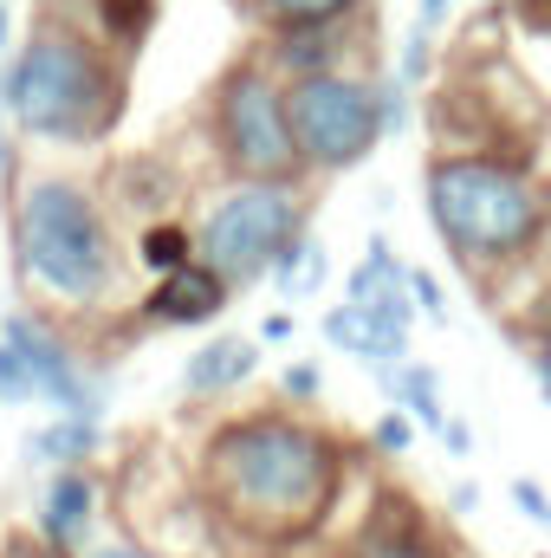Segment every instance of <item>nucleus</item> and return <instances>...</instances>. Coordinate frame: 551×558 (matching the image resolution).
Listing matches in <instances>:
<instances>
[{"label":"nucleus","instance_id":"obj_33","mask_svg":"<svg viewBox=\"0 0 551 558\" xmlns=\"http://www.w3.org/2000/svg\"><path fill=\"white\" fill-rule=\"evenodd\" d=\"M20 175V137H13V124H7V111H0V189Z\"/></svg>","mask_w":551,"mask_h":558},{"label":"nucleus","instance_id":"obj_32","mask_svg":"<svg viewBox=\"0 0 551 558\" xmlns=\"http://www.w3.org/2000/svg\"><path fill=\"white\" fill-rule=\"evenodd\" d=\"M292 331H298V318H292L285 305H273V312H260V331H254V338H260V344H285Z\"/></svg>","mask_w":551,"mask_h":558},{"label":"nucleus","instance_id":"obj_5","mask_svg":"<svg viewBox=\"0 0 551 558\" xmlns=\"http://www.w3.org/2000/svg\"><path fill=\"white\" fill-rule=\"evenodd\" d=\"M188 228H195V260L215 267L241 299L267 286L273 254L311 228V182L305 175H221L195 202Z\"/></svg>","mask_w":551,"mask_h":558},{"label":"nucleus","instance_id":"obj_26","mask_svg":"<svg viewBox=\"0 0 551 558\" xmlns=\"http://www.w3.org/2000/svg\"><path fill=\"white\" fill-rule=\"evenodd\" d=\"M26 403H39L33 371H26V357L13 344H0V410H26Z\"/></svg>","mask_w":551,"mask_h":558},{"label":"nucleus","instance_id":"obj_22","mask_svg":"<svg viewBox=\"0 0 551 558\" xmlns=\"http://www.w3.org/2000/svg\"><path fill=\"white\" fill-rule=\"evenodd\" d=\"M325 390H331V384H325V364H318V357H292V364L279 371V403H285V410H318Z\"/></svg>","mask_w":551,"mask_h":558},{"label":"nucleus","instance_id":"obj_30","mask_svg":"<svg viewBox=\"0 0 551 558\" xmlns=\"http://www.w3.org/2000/svg\"><path fill=\"white\" fill-rule=\"evenodd\" d=\"M0 558H72V553L46 546L39 533H7V539H0Z\"/></svg>","mask_w":551,"mask_h":558},{"label":"nucleus","instance_id":"obj_16","mask_svg":"<svg viewBox=\"0 0 551 558\" xmlns=\"http://www.w3.org/2000/svg\"><path fill=\"white\" fill-rule=\"evenodd\" d=\"M20 454H26V468H33V474H52V468H91V461L105 454V422L46 416L39 428H26Z\"/></svg>","mask_w":551,"mask_h":558},{"label":"nucleus","instance_id":"obj_36","mask_svg":"<svg viewBox=\"0 0 551 558\" xmlns=\"http://www.w3.org/2000/svg\"><path fill=\"white\" fill-rule=\"evenodd\" d=\"M500 7H513V0H474V13H500Z\"/></svg>","mask_w":551,"mask_h":558},{"label":"nucleus","instance_id":"obj_17","mask_svg":"<svg viewBox=\"0 0 551 558\" xmlns=\"http://www.w3.org/2000/svg\"><path fill=\"white\" fill-rule=\"evenodd\" d=\"M111 52H124V59H137L143 39H149V26H156V13H162V0H65Z\"/></svg>","mask_w":551,"mask_h":558},{"label":"nucleus","instance_id":"obj_14","mask_svg":"<svg viewBox=\"0 0 551 558\" xmlns=\"http://www.w3.org/2000/svg\"><path fill=\"white\" fill-rule=\"evenodd\" d=\"M318 338H325L338 357H351L377 390H383V384L396 377V364L409 357V331H390V325L364 318V312H357V305H344V299L318 312Z\"/></svg>","mask_w":551,"mask_h":558},{"label":"nucleus","instance_id":"obj_4","mask_svg":"<svg viewBox=\"0 0 551 558\" xmlns=\"http://www.w3.org/2000/svg\"><path fill=\"white\" fill-rule=\"evenodd\" d=\"M131 59L111 52L72 7H46L0 59V111L39 149H98L124 124Z\"/></svg>","mask_w":551,"mask_h":558},{"label":"nucleus","instance_id":"obj_12","mask_svg":"<svg viewBox=\"0 0 551 558\" xmlns=\"http://www.w3.org/2000/svg\"><path fill=\"white\" fill-rule=\"evenodd\" d=\"M260 338L247 331H215L208 344H195L182 357V403L188 410H215V403H234L254 377H260Z\"/></svg>","mask_w":551,"mask_h":558},{"label":"nucleus","instance_id":"obj_38","mask_svg":"<svg viewBox=\"0 0 551 558\" xmlns=\"http://www.w3.org/2000/svg\"><path fill=\"white\" fill-rule=\"evenodd\" d=\"M519 7H539V0H519Z\"/></svg>","mask_w":551,"mask_h":558},{"label":"nucleus","instance_id":"obj_23","mask_svg":"<svg viewBox=\"0 0 551 558\" xmlns=\"http://www.w3.org/2000/svg\"><path fill=\"white\" fill-rule=\"evenodd\" d=\"M403 292H409V312H415V325H448L454 312H448V292H441V279L428 274V267H415L409 260V274H403Z\"/></svg>","mask_w":551,"mask_h":558},{"label":"nucleus","instance_id":"obj_20","mask_svg":"<svg viewBox=\"0 0 551 558\" xmlns=\"http://www.w3.org/2000/svg\"><path fill=\"white\" fill-rule=\"evenodd\" d=\"M267 286H273L279 299H318V292L331 286V254H325V241H318L311 228L292 234L273 254V267H267Z\"/></svg>","mask_w":551,"mask_h":558},{"label":"nucleus","instance_id":"obj_35","mask_svg":"<svg viewBox=\"0 0 551 558\" xmlns=\"http://www.w3.org/2000/svg\"><path fill=\"white\" fill-rule=\"evenodd\" d=\"M13 39H20V33H13V0H0V59L13 52Z\"/></svg>","mask_w":551,"mask_h":558},{"label":"nucleus","instance_id":"obj_7","mask_svg":"<svg viewBox=\"0 0 551 558\" xmlns=\"http://www.w3.org/2000/svg\"><path fill=\"white\" fill-rule=\"evenodd\" d=\"M201 137L221 175H298V149L285 124V85L267 72V59L247 46L228 59L201 105Z\"/></svg>","mask_w":551,"mask_h":558},{"label":"nucleus","instance_id":"obj_28","mask_svg":"<svg viewBox=\"0 0 551 558\" xmlns=\"http://www.w3.org/2000/svg\"><path fill=\"white\" fill-rule=\"evenodd\" d=\"M506 494H513V507H519V513H526L532 526H546V520H551V494L539 487V481H532V474H519V481H513Z\"/></svg>","mask_w":551,"mask_h":558},{"label":"nucleus","instance_id":"obj_40","mask_svg":"<svg viewBox=\"0 0 551 558\" xmlns=\"http://www.w3.org/2000/svg\"><path fill=\"white\" fill-rule=\"evenodd\" d=\"M546 403H551V390H546Z\"/></svg>","mask_w":551,"mask_h":558},{"label":"nucleus","instance_id":"obj_37","mask_svg":"<svg viewBox=\"0 0 551 558\" xmlns=\"http://www.w3.org/2000/svg\"><path fill=\"white\" fill-rule=\"evenodd\" d=\"M532 13H546V20H551V0H539V7H532Z\"/></svg>","mask_w":551,"mask_h":558},{"label":"nucleus","instance_id":"obj_6","mask_svg":"<svg viewBox=\"0 0 551 558\" xmlns=\"http://www.w3.org/2000/svg\"><path fill=\"white\" fill-rule=\"evenodd\" d=\"M285 124H292V149H298L305 182H331V175L364 169L390 143L383 72L377 65H338V72L292 78L285 85Z\"/></svg>","mask_w":551,"mask_h":558},{"label":"nucleus","instance_id":"obj_3","mask_svg":"<svg viewBox=\"0 0 551 558\" xmlns=\"http://www.w3.org/2000/svg\"><path fill=\"white\" fill-rule=\"evenodd\" d=\"M421 215L461 279L487 299H500L506 279L551 247V182L532 149H428Z\"/></svg>","mask_w":551,"mask_h":558},{"label":"nucleus","instance_id":"obj_25","mask_svg":"<svg viewBox=\"0 0 551 558\" xmlns=\"http://www.w3.org/2000/svg\"><path fill=\"white\" fill-rule=\"evenodd\" d=\"M434 65H441V39H428V33H415L403 39V52H396V78L409 85V92H421L428 78H434Z\"/></svg>","mask_w":551,"mask_h":558},{"label":"nucleus","instance_id":"obj_11","mask_svg":"<svg viewBox=\"0 0 551 558\" xmlns=\"http://www.w3.org/2000/svg\"><path fill=\"white\" fill-rule=\"evenodd\" d=\"M33 533L59 553H85L98 533H105V487L91 468H52L39 474V494H33Z\"/></svg>","mask_w":551,"mask_h":558},{"label":"nucleus","instance_id":"obj_19","mask_svg":"<svg viewBox=\"0 0 551 558\" xmlns=\"http://www.w3.org/2000/svg\"><path fill=\"white\" fill-rule=\"evenodd\" d=\"M195 260V228L182 215H156V221H137L131 234V274L156 279V274H175Z\"/></svg>","mask_w":551,"mask_h":558},{"label":"nucleus","instance_id":"obj_2","mask_svg":"<svg viewBox=\"0 0 551 558\" xmlns=\"http://www.w3.org/2000/svg\"><path fill=\"white\" fill-rule=\"evenodd\" d=\"M7 189V254L20 292L65 331L131 318V241L105 195L65 169H20Z\"/></svg>","mask_w":551,"mask_h":558},{"label":"nucleus","instance_id":"obj_18","mask_svg":"<svg viewBox=\"0 0 551 558\" xmlns=\"http://www.w3.org/2000/svg\"><path fill=\"white\" fill-rule=\"evenodd\" d=\"M383 397H390V403L421 428V435H441V422L454 416V410H448V397H441V371H434L428 357H415V351L396 364V377L383 384Z\"/></svg>","mask_w":551,"mask_h":558},{"label":"nucleus","instance_id":"obj_13","mask_svg":"<svg viewBox=\"0 0 551 558\" xmlns=\"http://www.w3.org/2000/svg\"><path fill=\"white\" fill-rule=\"evenodd\" d=\"M403 274H409V260L396 254V241H390V234H370L364 254H357V267L344 274V305H357L364 318H377V325H390V331H415Z\"/></svg>","mask_w":551,"mask_h":558},{"label":"nucleus","instance_id":"obj_27","mask_svg":"<svg viewBox=\"0 0 551 558\" xmlns=\"http://www.w3.org/2000/svg\"><path fill=\"white\" fill-rule=\"evenodd\" d=\"M78 558H162V553H156V546H143L137 533H124V526H118V533H98Z\"/></svg>","mask_w":551,"mask_h":558},{"label":"nucleus","instance_id":"obj_8","mask_svg":"<svg viewBox=\"0 0 551 558\" xmlns=\"http://www.w3.org/2000/svg\"><path fill=\"white\" fill-rule=\"evenodd\" d=\"M377 46V13L364 20H325V26H285V33H260V59L279 85L311 78V72H338V65H370Z\"/></svg>","mask_w":551,"mask_h":558},{"label":"nucleus","instance_id":"obj_1","mask_svg":"<svg viewBox=\"0 0 551 558\" xmlns=\"http://www.w3.org/2000/svg\"><path fill=\"white\" fill-rule=\"evenodd\" d=\"M351 441L311 410H228L201 428L188 481L241 558L298 553L325 533L351 474Z\"/></svg>","mask_w":551,"mask_h":558},{"label":"nucleus","instance_id":"obj_34","mask_svg":"<svg viewBox=\"0 0 551 558\" xmlns=\"http://www.w3.org/2000/svg\"><path fill=\"white\" fill-rule=\"evenodd\" d=\"M448 513H461V520L480 513V481H454V487H448Z\"/></svg>","mask_w":551,"mask_h":558},{"label":"nucleus","instance_id":"obj_29","mask_svg":"<svg viewBox=\"0 0 551 558\" xmlns=\"http://www.w3.org/2000/svg\"><path fill=\"white\" fill-rule=\"evenodd\" d=\"M454 13H461V0H415V20H409V26H415V33H428V39H441Z\"/></svg>","mask_w":551,"mask_h":558},{"label":"nucleus","instance_id":"obj_39","mask_svg":"<svg viewBox=\"0 0 551 558\" xmlns=\"http://www.w3.org/2000/svg\"><path fill=\"white\" fill-rule=\"evenodd\" d=\"M546 533H551V520H546Z\"/></svg>","mask_w":551,"mask_h":558},{"label":"nucleus","instance_id":"obj_24","mask_svg":"<svg viewBox=\"0 0 551 558\" xmlns=\"http://www.w3.org/2000/svg\"><path fill=\"white\" fill-rule=\"evenodd\" d=\"M415 441H421V428H415L396 403H390V410H377V422H370V454L403 461V454H415Z\"/></svg>","mask_w":551,"mask_h":558},{"label":"nucleus","instance_id":"obj_10","mask_svg":"<svg viewBox=\"0 0 551 558\" xmlns=\"http://www.w3.org/2000/svg\"><path fill=\"white\" fill-rule=\"evenodd\" d=\"M331 558H461V553H454V539H448L421 507H409L403 494H383V500H370V513L331 546Z\"/></svg>","mask_w":551,"mask_h":558},{"label":"nucleus","instance_id":"obj_21","mask_svg":"<svg viewBox=\"0 0 551 558\" xmlns=\"http://www.w3.org/2000/svg\"><path fill=\"white\" fill-rule=\"evenodd\" d=\"M254 33H285V26H325V20H364L377 0H234Z\"/></svg>","mask_w":551,"mask_h":558},{"label":"nucleus","instance_id":"obj_31","mask_svg":"<svg viewBox=\"0 0 551 558\" xmlns=\"http://www.w3.org/2000/svg\"><path fill=\"white\" fill-rule=\"evenodd\" d=\"M434 441H441V448H448L454 461H474V428H467L461 416H448V422H441V435H434Z\"/></svg>","mask_w":551,"mask_h":558},{"label":"nucleus","instance_id":"obj_15","mask_svg":"<svg viewBox=\"0 0 551 558\" xmlns=\"http://www.w3.org/2000/svg\"><path fill=\"white\" fill-rule=\"evenodd\" d=\"M105 208L111 215H143V221H156V215H175V195H182V175H175V162L169 156H156V149H137V156H118L111 162V175H105Z\"/></svg>","mask_w":551,"mask_h":558},{"label":"nucleus","instance_id":"obj_9","mask_svg":"<svg viewBox=\"0 0 551 558\" xmlns=\"http://www.w3.org/2000/svg\"><path fill=\"white\" fill-rule=\"evenodd\" d=\"M228 305H234V286L215 274V267L188 260L175 274L143 279L137 299H131V325L137 331H201V325H221Z\"/></svg>","mask_w":551,"mask_h":558}]
</instances>
